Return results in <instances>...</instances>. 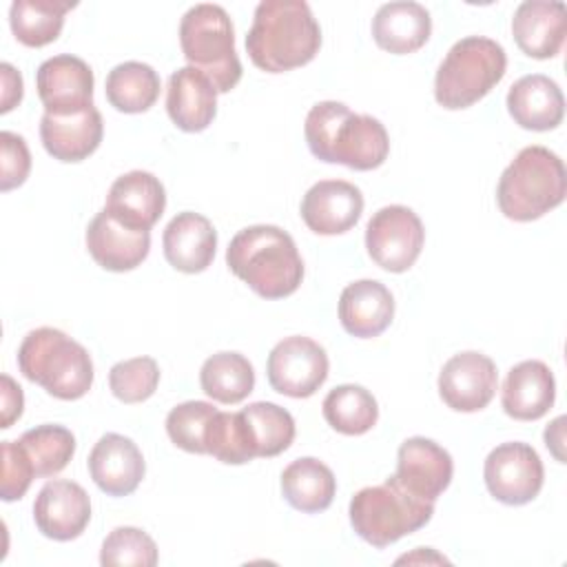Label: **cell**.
<instances>
[{"instance_id":"1","label":"cell","mask_w":567,"mask_h":567,"mask_svg":"<svg viewBox=\"0 0 567 567\" xmlns=\"http://www.w3.org/2000/svg\"><path fill=\"white\" fill-rule=\"evenodd\" d=\"M303 133L317 159L354 171L379 168L390 153L385 126L372 115L352 113L337 100L317 102L306 115Z\"/></svg>"},{"instance_id":"2","label":"cell","mask_w":567,"mask_h":567,"mask_svg":"<svg viewBox=\"0 0 567 567\" xmlns=\"http://www.w3.org/2000/svg\"><path fill=\"white\" fill-rule=\"evenodd\" d=\"M321 47V29L303 0H261L246 35L252 64L284 73L308 64Z\"/></svg>"},{"instance_id":"3","label":"cell","mask_w":567,"mask_h":567,"mask_svg":"<svg viewBox=\"0 0 567 567\" xmlns=\"http://www.w3.org/2000/svg\"><path fill=\"white\" fill-rule=\"evenodd\" d=\"M226 264L264 299L288 297L303 279V261L295 239L272 224L241 228L226 248Z\"/></svg>"},{"instance_id":"4","label":"cell","mask_w":567,"mask_h":567,"mask_svg":"<svg viewBox=\"0 0 567 567\" xmlns=\"http://www.w3.org/2000/svg\"><path fill=\"white\" fill-rule=\"evenodd\" d=\"M567 173L563 159L545 146H525L503 171L496 186L501 213L514 221H532L563 204Z\"/></svg>"},{"instance_id":"5","label":"cell","mask_w":567,"mask_h":567,"mask_svg":"<svg viewBox=\"0 0 567 567\" xmlns=\"http://www.w3.org/2000/svg\"><path fill=\"white\" fill-rule=\"evenodd\" d=\"M18 368L51 396L82 399L93 385V361L86 348L58 328L31 330L18 348Z\"/></svg>"},{"instance_id":"6","label":"cell","mask_w":567,"mask_h":567,"mask_svg":"<svg viewBox=\"0 0 567 567\" xmlns=\"http://www.w3.org/2000/svg\"><path fill=\"white\" fill-rule=\"evenodd\" d=\"M505 49L485 35H467L452 44L434 75V97L443 109H467L485 97L505 75Z\"/></svg>"},{"instance_id":"7","label":"cell","mask_w":567,"mask_h":567,"mask_svg":"<svg viewBox=\"0 0 567 567\" xmlns=\"http://www.w3.org/2000/svg\"><path fill=\"white\" fill-rule=\"evenodd\" d=\"M179 44L188 66L202 71L217 93H228L241 80L235 31L224 7L210 2L190 7L179 22Z\"/></svg>"},{"instance_id":"8","label":"cell","mask_w":567,"mask_h":567,"mask_svg":"<svg viewBox=\"0 0 567 567\" xmlns=\"http://www.w3.org/2000/svg\"><path fill=\"white\" fill-rule=\"evenodd\" d=\"M434 503L405 492L392 476L383 485L359 489L350 501V525L372 547H388L425 527Z\"/></svg>"},{"instance_id":"9","label":"cell","mask_w":567,"mask_h":567,"mask_svg":"<svg viewBox=\"0 0 567 567\" xmlns=\"http://www.w3.org/2000/svg\"><path fill=\"white\" fill-rule=\"evenodd\" d=\"M425 230L419 215L401 204L379 208L365 226V248L377 266L405 272L421 255Z\"/></svg>"},{"instance_id":"10","label":"cell","mask_w":567,"mask_h":567,"mask_svg":"<svg viewBox=\"0 0 567 567\" xmlns=\"http://www.w3.org/2000/svg\"><path fill=\"white\" fill-rule=\"evenodd\" d=\"M328 368V354L315 339L292 334L270 350L266 374L275 392L308 399L326 383Z\"/></svg>"},{"instance_id":"11","label":"cell","mask_w":567,"mask_h":567,"mask_svg":"<svg viewBox=\"0 0 567 567\" xmlns=\"http://www.w3.org/2000/svg\"><path fill=\"white\" fill-rule=\"evenodd\" d=\"M487 492L505 505H525L543 487L545 470L538 452L520 441L494 447L483 465Z\"/></svg>"},{"instance_id":"12","label":"cell","mask_w":567,"mask_h":567,"mask_svg":"<svg viewBox=\"0 0 567 567\" xmlns=\"http://www.w3.org/2000/svg\"><path fill=\"white\" fill-rule=\"evenodd\" d=\"M496 363L476 350L458 352L447 359L439 372V394L456 412H478L496 394Z\"/></svg>"},{"instance_id":"13","label":"cell","mask_w":567,"mask_h":567,"mask_svg":"<svg viewBox=\"0 0 567 567\" xmlns=\"http://www.w3.org/2000/svg\"><path fill=\"white\" fill-rule=\"evenodd\" d=\"M93 71L71 53L44 60L35 73V89L44 104V113L71 115L93 106Z\"/></svg>"},{"instance_id":"14","label":"cell","mask_w":567,"mask_h":567,"mask_svg":"<svg viewBox=\"0 0 567 567\" xmlns=\"http://www.w3.org/2000/svg\"><path fill=\"white\" fill-rule=\"evenodd\" d=\"M454 461L445 447L425 436H410L396 454V472L392 481L412 496L434 503L450 485Z\"/></svg>"},{"instance_id":"15","label":"cell","mask_w":567,"mask_h":567,"mask_svg":"<svg viewBox=\"0 0 567 567\" xmlns=\"http://www.w3.org/2000/svg\"><path fill=\"white\" fill-rule=\"evenodd\" d=\"M35 527L51 540L78 538L91 520V498L73 481L55 478L42 485L33 503Z\"/></svg>"},{"instance_id":"16","label":"cell","mask_w":567,"mask_h":567,"mask_svg":"<svg viewBox=\"0 0 567 567\" xmlns=\"http://www.w3.org/2000/svg\"><path fill=\"white\" fill-rule=\"evenodd\" d=\"M301 219L317 235H341L363 213L361 190L346 179H321L301 199Z\"/></svg>"},{"instance_id":"17","label":"cell","mask_w":567,"mask_h":567,"mask_svg":"<svg viewBox=\"0 0 567 567\" xmlns=\"http://www.w3.org/2000/svg\"><path fill=\"white\" fill-rule=\"evenodd\" d=\"M86 248L104 270L126 272L146 259L151 250V230L128 228L102 208L86 226Z\"/></svg>"},{"instance_id":"18","label":"cell","mask_w":567,"mask_h":567,"mask_svg":"<svg viewBox=\"0 0 567 567\" xmlns=\"http://www.w3.org/2000/svg\"><path fill=\"white\" fill-rule=\"evenodd\" d=\"M93 483L109 496H128L144 478L146 465L140 447L124 434H104L89 454Z\"/></svg>"},{"instance_id":"19","label":"cell","mask_w":567,"mask_h":567,"mask_svg":"<svg viewBox=\"0 0 567 567\" xmlns=\"http://www.w3.org/2000/svg\"><path fill=\"white\" fill-rule=\"evenodd\" d=\"M104 208L128 228L151 230L166 208V190L153 173L131 171L111 184Z\"/></svg>"},{"instance_id":"20","label":"cell","mask_w":567,"mask_h":567,"mask_svg":"<svg viewBox=\"0 0 567 567\" xmlns=\"http://www.w3.org/2000/svg\"><path fill=\"white\" fill-rule=\"evenodd\" d=\"M518 49L536 60L554 58L567 33V9L560 0H525L512 18Z\"/></svg>"},{"instance_id":"21","label":"cell","mask_w":567,"mask_h":567,"mask_svg":"<svg viewBox=\"0 0 567 567\" xmlns=\"http://www.w3.org/2000/svg\"><path fill=\"white\" fill-rule=\"evenodd\" d=\"M104 122L95 106L71 115L44 113L40 120V140L49 155L60 162H82L100 146Z\"/></svg>"},{"instance_id":"22","label":"cell","mask_w":567,"mask_h":567,"mask_svg":"<svg viewBox=\"0 0 567 567\" xmlns=\"http://www.w3.org/2000/svg\"><path fill=\"white\" fill-rule=\"evenodd\" d=\"M166 261L186 275L206 270L213 264L217 248V233L213 224L193 210L177 213L162 235Z\"/></svg>"},{"instance_id":"23","label":"cell","mask_w":567,"mask_h":567,"mask_svg":"<svg viewBox=\"0 0 567 567\" xmlns=\"http://www.w3.org/2000/svg\"><path fill=\"white\" fill-rule=\"evenodd\" d=\"M556 399V381L547 363L538 359L516 363L503 383L501 403L516 421H536L549 412Z\"/></svg>"},{"instance_id":"24","label":"cell","mask_w":567,"mask_h":567,"mask_svg":"<svg viewBox=\"0 0 567 567\" xmlns=\"http://www.w3.org/2000/svg\"><path fill=\"white\" fill-rule=\"evenodd\" d=\"M394 317V297L377 279L348 284L339 297V321L343 330L359 339L379 337Z\"/></svg>"},{"instance_id":"25","label":"cell","mask_w":567,"mask_h":567,"mask_svg":"<svg viewBox=\"0 0 567 567\" xmlns=\"http://www.w3.org/2000/svg\"><path fill=\"white\" fill-rule=\"evenodd\" d=\"M166 111L177 128L199 133L215 120L217 89L202 71L182 66L168 78Z\"/></svg>"},{"instance_id":"26","label":"cell","mask_w":567,"mask_h":567,"mask_svg":"<svg viewBox=\"0 0 567 567\" xmlns=\"http://www.w3.org/2000/svg\"><path fill=\"white\" fill-rule=\"evenodd\" d=\"M507 111L512 120L527 131H551L563 122L565 97L551 78L532 73L509 86Z\"/></svg>"},{"instance_id":"27","label":"cell","mask_w":567,"mask_h":567,"mask_svg":"<svg viewBox=\"0 0 567 567\" xmlns=\"http://www.w3.org/2000/svg\"><path fill=\"white\" fill-rule=\"evenodd\" d=\"M432 33L430 11L412 0L385 2L372 18L374 42L390 53L405 55L421 49Z\"/></svg>"},{"instance_id":"28","label":"cell","mask_w":567,"mask_h":567,"mask_svg":"<svg viewBox=\"0 0 567 567\" xmlns=\"http://www.w3.org/2000/svg\"><path fill=\"white\" fill-rule=\"evenodd\" d=\"M337 492L332 470L315 456L295 458L281 472V494L290 507L315 514L330 507Z\"/></svg>"},{"instance_id":"29","label":"cell","mask_w":567,"mask_h":567,"mask_svg":"<svg viewBox=\"0 0 567 567\" xmlns=\"http://www.w3.org/2000/svg\"><path fill=\"white\" fill-rule=\"evenodd\" d=\"M104 91L117 111L144 113L159 97V75L151 64L128 60L109 71Z\"/></svg>"},{"instance_id":"30","label":"cell","mask_w":567,"mask_h":567,"mask_svg":"<svg viewBox=\"0 0 567 567\" xmlns=\"http://www.w3.org/2000/svg\"><path fill=\"white\" fill-rule=\"evenodd\" d=\"M73 7L75 2L66 0H13L9 24L16 40L24 47H44L60 35L64 16Z\"/></svg>"},{"instance_id":"31","label":"cell","mask_w":567,"mask_h":567,"mask_svg":"<svg viewBox=\"0 0 567 567\" xmlns=\"http://www.w3.org/2000/svg\"><path fill=\"white\" fill-rule=\"evenodd\" d=\"M202 390L217 403H241L255 388V370L239 352H217L199 370Z\"/></svg>"},{"instance_id":"32","label":"cell","mask_w":567,"mask_h":567,"mask_svg":"<svg viewBox=\"0 0 567 567\" xmlns=\"http://www.w3.org/2000/svg\"><path fill=\"white\" fill-rule=\"evenodd\" d=\"M321 410L328 425L348 436L370 432L379 419L377 399L363 385L354 383H343L330 390Z\"/></svg>"},{"instance_id":"33","label":"cell","mask_w":567,"mask_h":567,"mask_svg":"<svg viewBox=\"0 0 567 567\" xmlns=\"http://www.w3.org/2000/svg\"><path fill=\"white\" fill-rule=\"evenodd\" d=\"M255 456H277L295 439V419L288 410L270 401H255L241 410Z\"/></svg>"},{"instance_id":"34","label":"cell","mask_w":567,"mask_h":567,"mask_svg":"<svg viewBox=\"0 0 567 567\" xmlns=\"http://www.w3.org/2000/svg\"><path fill=\"white\" fill-rule=\"evenodd\" d=\"M18 443L33 463L35 476L60 474L75 452V436L64 425L44 423L27 430Z\"/></svg>"},{"instance_id":"35","label":"cell","mask_w":567,"mask_h":567,"mask_svg":"<svg viewBox=\"0 0 567 567\" xmlns=\"http://www.w3.org/2000/svg\"><path fill=\"white\" fill-rule=\"evenodd\" d=\"M206 454L228 465H241L257 458L241 412H215L206 434Z\"/></svg>"},{"instance_id":"36","label":"cell","mask_w":567,"mask_h":567,"mask_svg":"<svg viewBox=\"0 0 567 567\" xmlns=\"http://www.w3.org/2000/svg\"><path fill=\"white\" fill-rule=\"evenodd\" d=\"M215 412L217 408L208 401H186L175 405L166 416L168 439L190 454H206V434Z\"/></svg>"},{"instance_id":"37","label":"cell","mask_w":567,"mask_h":567,"mask_svg":"<svg viewBox=\"0 0 567 567\" xmlns=\"http://www.w3.org/2000/svg\"><path fill=\"white\" fill-rule=\"evenodd\" d=\"M100 563L104 567H115V565L153 567L157 565V545L140 527H128V525L115 527L102 543Z\"/></svg>"},{"instance_id":"38","label":"cell","mask_w":567,"mask_h":567,"mask_svg":"<svg viewBox=\"0 0 567 567\" xmlns=\"http://www.w3.org/2000/svg\"><path fill=\"white\" fill-rule=\"evenodd\" d=\"M159 368L153 357H133L120 361L109 372V385L122 403H142L157 390Z\"/></svg>"},{"instance_id":"39","label":"cell","mask_w":567,"mask_h":567,"mask_svg":"<svg viewBox=\"0 0 567 567\" xmlns=\"http://www.w3.org/2000/svg\"><path fill=\"white\" fill-rule=\"evenodd\" d=\"M0 452H2L0 496L2 501L11 503L27 494L31 481L35 478V470L18 441H2Z\"/></svg>"},{"instance_id":"40","label":"cell","mask_w":567,"mask_h":567,"mask_svg":"<svg viewBox=\"0 0 567 567\" xmlns=\"http://www.w3.org/2000/svg\"><path fill=\"white\" fill-rule=\"evenodd\" d=\"M0 148H2V171H0V188L11 190L29 177L31 171V153L22 135L2 131L0 133Z\"/></svg>"},{"instance_id":"41","label":"cell","mask_w":567,"mask_h":567,"mask_svg":"<svg viewBox=\"0 0 567 567\" xmlns=\"http://www.w3.org/2000/svg\"><path fill=\"white\" fill-rule=\"evenodd\" d=\"M2 419H0V427H11L13 421L20 419L22 408H24V396H22V388L9 377L2 374Z\"/></svg>"},{"instance_id":"42","label":"cell","mask_w":567,"mask_h":567,"mask_svg":"<svg viewBox=\"0 0 567 567\" xmlns=\"http://www.w3.org/2000/svg\"><path fill=\"white\" fill-rule=\"evenodd\" d=\"M0 75H2V104H0V113H9L22 100V75L9 62L0 64Z\"/></svg>"}]
</instances>
